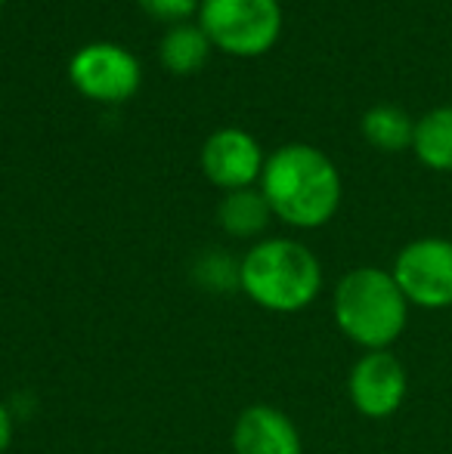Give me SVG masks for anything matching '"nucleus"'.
Listing matches in <instances>:
<instances>
[{"label":"nucleus","instance_id":"9","mask_svg":"<svg viewBox=\"0 0 452 454\" xmlns=\"http://www.w3.org/2000/svg\"><path fill=\"white\" fill-rule=\"evenodd\" d=\"M233 454H304L301 433L279 408L251 405L233 427Z\"/></svg>","mask_w":452,"mask_h":454},{"label":"nucleus","instance_id":"1","mask_svg":"<svg viewBox=\"0 0 452 454\" xmlns=\"http://www.w3.org/2000/svg\"><path fill=\"white\" fill-rule=\"evenodd\" d=\"M260 192L273 216L295 229H320L338 214L341 174L335 161L307 143L279 145L264 161Z\"/></svg>","mask_w":452,"mask_h":454},{"label":"nucleus","instance_id":"13","mask_svg":"<svg viewBox=\"0 0 452 454\" xmlns=\"http://www.w3.org/2000/svg\"><path fill=\"white\" fill-rule=\"evenodd\" d=\"M362 137L369 145L381 152H403L412 149V137H416V121L409 118V112L400 106H372L362 114Z\"/></svg>","mask_w":452,"mask_h":454},{"label":"nucleus","instance_id":"17","mask_svg":"<svg viewBox=\"0 0 452 454\" xmlns=\"http://www.w3.org/2000/svg\"><path fill=\"white\" fill-rule=\"evenodd\" d=\"M4 4H6V0H0V6H4Z\"/></svg>","mask_w":452,"mask_h":454},{"label":"nucleus","instance_id":"5","mask_svg":"<svg viewBox=\"0 0 452 454\" xmlns=\"http://www.w3.org/2000/svg\"><path fill=\"white\" fill-rule=\"evenodd\" d=\"M68 78L75 90L93 102H127L139 90L143 68L131 50L118 47L109 41L84 43L78 53L68 59Z\"/></svg>","mask_w":452,"mask_h":454},{"label":"nucleus","instance_id":"10","mask_svg":"<svg viewBox=\"0 0 452 454\" xmlns=\"http://www.w3.org/2000/svg\"><path fill=\"white\" fill-rule=\"evenodd\" d=\"M273 210L260 189H235L226 192L218 204V223L233 239H258L270 226Z\"/></svg>","mask_w":452,"mask_h":454},{"label":"nucleus","instance_id":"2","mask_svg":"<svg viewBox=\"0 0 452 454\" xmlns=\"http://www.w3.org/2000/svg\"><path fill=\"white\" fill-rule=\"evenodd\" d=\"M239 287L270 312H301L320 297L322 266L295 239H264L239 260Z\"/></svg>","mask_w":452,"mask_h":454},{"label":"nucleus","instance_id":"12","mask_svg":"<svg viewBox=\"0 0 452 454\" xmlns=\"http://www.w3.org/2000/svg\"><path fill=\"white\" fill-rule=\"evenodd\" d=\"M211 56V41L202 31V25H170L168 35L158 43V59L170 74H195Z\"/></svg>","mask_w":452,"mask_h":454},{"label":"nucleus","instance_id":"7","mask_svg":"<svg viewBox=\"0 0 452 454\" xmlns=\"http://www.w3.org/2000/svg\"><path fill=\"white\" fill-rule=\"evenodd\" d=\"M406 389H409V377H406L403 362L387 349L362 353L347 377L350 402L362 418L372 420L391 418L393 411H400Z\"/></svg>","mask_w":452,"mask_h":454},{"label":"nucleus","instance_id":"15","mask_svg":"<svg viewBox=\"0 0 452 454\" xmlns=\"http://www.w3.org/2000/svg\"><path fill=\"white\" fill-rule=\"evenodd\" d=\"M152 19L158 22H170V25H180L183 19H189L193 12H199L202 0H137Z\"/></svg>","mask_w":452,"mask_h":454},{"label":"nucleus","instance_id":"11","mask_svg":"<svg viewBox=\"0 0 452 454\" xmlns=\"http://www.w3.org/2000/svg\"><path fill=\"white\" fill-rule=\"evenodd\" d=\"M412 152L424 168L437 174H452V106L431 108L416 121Z\"/></svg>","mask_w":452,"mask_h":454},{"label":"nucleus","instance_id":"3","mask_svg":"<svg viewBox=\"0 0 452 454\" xmlns=\"http://www.w3.org/2000/svg\"><path fill=\"white\" fill-rule=\"evenodd\" d=\"M332 312L341 334L372 353L387 349L403 334L409 322V300L403 297L391 272L378 266H360L335 285Z\"/></svg>","mask_w":452,"mask_h":454},{"label":"nucleus","instance_id":"16","mask_svg":"<svg viewBox=\"0 0 452 454\" xmlns=\"http://www.w3.org/2000/svg\"><path fill=\"white\" fill-rule=\"evenodd\" d=\"M12 430H16V427H12L10 408H6L4 402H0V454H4L12 445Z\"/></svg>","mask_w":452,"mask_h":454},{"label":"nucleus","instance_id":"6","mask_svg":"<svg viewBox=\"0 0 452 454\" xmlns=\"http://www.w3.org/2000/svg\"><path fill=\"white\" fill-rule=\"evenodd\" d=\"M391 275L409 303L422 309H447L452 306V241H409L393 260Z\"/></svg>","mask_w":452,"mask_h":454},{"label":"nucleus","instance_id":"4","mask_svg":"<svg viewBox=\"0 0 452 454\" xmlns=\"http://www.w3.org/2000/svg\"><path fill=\"white\" fill-rule=\"evenodd\" d=\"M199 25L220 53L254 59L282 35V6L279 0H202Z\"/></svg>","mask_w":452,"mask_h":454},{"label":"nucleus","instance_id":"8","mask_svg":"<svg viewBox=\"0 0 452 454\" xmlns=\"http://www.w3.org/2000/svg\"><path fill=\"white\" fill-rule=\"evenodd\" d=\"M264 161L266 158L258 139L239 127L214 130L202 145V170H205L208 183L224 192L251 189L254 183H260Z\"/></svg>","mask_w":452,"mask_h":454},{"label":"nucleus","instance_id":"14","mask_svg":"<svg viewBox=\"0 0 452 454\" xmlns=\"http://www.w3.org/2000/svg\"><path fill=\"white\" fill-rule=\"evenodd\" d=\"M195 272H199V281H208L211 287L239 285V263H233L226 254H208Z\"/></svg>","mask_w":452,"mask_h":454}]
</instances>
